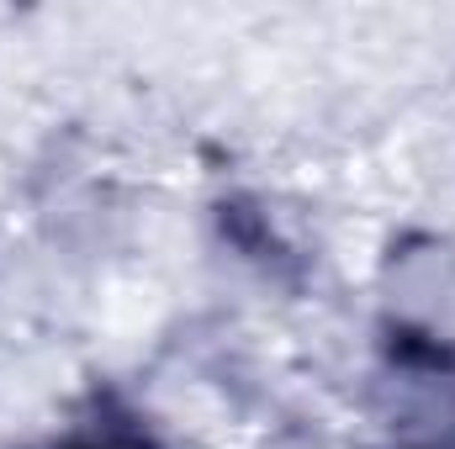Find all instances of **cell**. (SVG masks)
I'll return each mask as SVG.
<instances>
[{
    "instance_id": "obj_1",
    "label": "cell",
    "mask_w": 455,
    "mask_h": 449,
    "mask_svg": "<svg viewBox=\"0 0 455 449\" xmlns=\"http://www.w3.org/2000/svg\"><path fill=\"white\" fill-rule=\"evenodd\" d=\"M376 307L392 359L455 365V243L440 232H403L376 270Z\"/></svg>"
}]
</instances>
